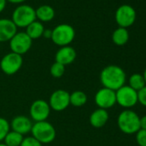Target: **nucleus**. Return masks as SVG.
<instances>
[{
  "label": "nucleus",
  "instance_id": "obj_4",
  "mask_svg": "<svg viewBox=\"0 0 146 146\" xmlns=\"http://www.w3.org/2000/svg\"><path fill=\"white\" fill-rule=\"evenodd\" d=\"M31 134L42 144L50 143L56 138L55 127L47 120L34 122Z\"/></svg>",
  "mask_w": 146,
  "mask_h": 146
},
{
  "label": "nucleus",
  "instance_id": "obj_13",
  "mask_svg": "<svg viewBox=\"0 0 146 146\" xmlns=\"http://www.w3.org/2000/svg\"><path fill=\"white\" fill-rule=\"evenodd\" d=\"M11 124V130L17 131L22 135H26L31 132L34 122L26 115H17L13 118Z\"/></svg>",
  "mask_w": 146,
  "mask_h": 146
},
{
  "label": "nucleus",
  "instance_id": "obj_16",
  "mask_svg": "<svg viewBox=\"0 0 146 146\" xmlns=\"http://www.w3.org/2000/svg\"><path fill=\"white\" fill-rule=\"evenodd\" d=\"M109 119V114L107 110L97 108L92 112L90 116V123L95 128L103 127Z\"/></svg>",
  "mask_w": 146,
  "mask_h": 146
},
{
  "label": "nucleus",
  "instance_id": "obj_15",
  "mask_svg": "<svg viewBox=\"0 0 146 146\" xmlns=\"http://www.w3.org/2000/svg\"><path fill=\"white\" fill-rule=\"evenodd\" d=\"M17 33V27L11 19H0V42L10 41Z\"/></svg>",
  "mask_w": 146,
  "mask_h": 146
},
{
  "label": "nucleus",
  "instance_id": "obj_22",
  "mask_svg": "<svg viewBox=\"0 0 146 146\" xmlns=\"http://www.w3.org/2000/svg\"><path fill=\"white\" fill-rule=\"evenodd\" d=\"M131 89L136 90L137 92L142 90L144 86H146L144 78L143 75L139 73H134L129 78V85Z\"/></svg>",
  "mask_w": 146,
  "mask_h": 146
},
{
  "label": "nucleus",
  "instance_id": "obj_19",
  "mask_svg": "<svg viewBox=\"0 0 146 146\" xmlns=\"http://www.w3.org/2000/svg\"><path fill=\"white\" fill-rule=\"evenodd\" d=\"M88 96L82 90H75L70 94V105L75 108H81L87 103Z\"/></svg>",
  "mask_w": 146,
  "mask_h": 146
},
{
  "label": "nucleus",
  "instance_id": "obj_23",
  "mask_svg": "<svg viewBox=\"0 0 146 146\" xmlns=\"http://www.w3.org/2000/svg\"><path fill=\"white\" fill-rule=\"evenodd\" d=\"M65 72V66L58 63V62H54L50 68V73L51 75L54 78H60L64 76Z\"/></svg>",
  "mask_w": 146,
  "mask_h": 146
},
{
  "label": "nucleus",
  "instance_id": "obj_1",
  "mask_svg": "<svg viewBox=\"0 0 146 146\" xmlns=\"http://www.w3.org/2000/svg\"><path fill=\"white\" fill-rule=\"evenodd\" d=\"M100 80L104 88L116 91L125 84V72L121 67L110 64L104 67L101 71Z\"/></svg>",
  "mask_w": 146,
  "mask_h": 146
},
{
  "label": "nucleus",
  "instance_id": "obj_25",
  "mask_svg": "<svg viewBox=\"0 0 146 146\" xmlns=\"http://www.w3.org/2000/svg\"><path fill=\"white\" fill-rule=\"evenodd\" d=\"M20 146H42V143H40L34 137L29 136L23 138Z\"/></svg>",
  "mask_w": 146,
  "mask_h": 146
},
{
  "label": "nucleus",
  "instance_id": "obj_26",
  "mask_svg": "<svg viewBox=\"0 0 146 146\" xmlns=\"http://www.w3.org/2000/svg\"><path fill=\"white\" fill-rule=\"evenodd\" d=\"M136 141L139 146H146V131L140 129L136 133Z\"/></svg>",
  "mask_w": 146,
  "mask_h": 146
},
{
  "label": "nucleus",
  "instance_id": "obj_3",
  "mask_svg": "<svg viewBox=\"0 0 146 146\" xmlns=\"http://www.w3.org/2000/svg\"><path fill=\"white\" fill-rule=\"evenodd\" d=\"M76 32L74 28L67 23H61L52 29L51 40L55 45L61 47L70 46V44L74 40Z\"/></svg>",
  "mask_w": 146,
  "mask_h": 146
},
{
  "label": "nucleus",
  "instance_id": "obj_20",
  "mask_svg": "<svg viewBox=\"0 0 146 146\" xmlns=\"http://www.w3.org/2000/svg\"><path fill=\"white\" fill-rule=\"evenodd\" d=\"M113 42L117 46H124L129 40V33L126 29L119 27L112 35Z\"/></svg>",
  "mask_w": 146,
  "mask_h": 146
},
{
  "label": "nucleus",
  "instance_id": "obj_31",
  "mask_svg": "<svg viewBox=\"0 0 146 146\" xmlns=\"http://www.w3.org/2000/svg\"><path fill=\"white\" fill-rule=\"evenodd\" d=\"M7 1L11 2V3H13V4H22L24 1H26V0H7Z\"/></svg>",
  "mask_w": 146,
  "mask_h": 146
},
{
  "label": "nucleus",
  "instance_id": "obj_27",
  "mask_svg": "<svg viewBox=\"0 0 146 146\" xmlns=\"http://www.w3.org/2000/svg\"><path fill=\"white\" fill-rule=\"evenodd\" d=\"M137 100L143 106L146 107V86L137 91Z\"/></svg>",
  "mask_w": 146,
  "mask_h": 146
},
{
  "label": "nucleus",
  "instance_id": "obj_8",
  "mask_svg": "<svg viewBox=\"0 0 146 146\" xmlns=\"http://www.w3.org/2000/svg\"><path fill=\"white\" fill-rule=\"evenodd\" d=\"M9 42L11 52L23 56L30 50L33 40L26 32H17Z\"/></svg>",
  "mask_w": 146,
  "mask_h": 146
},
{
  "label": "nucleus",
  "instance_id": "obj_9",
  "mask_svg": "<svg viewBox=\"0 0 146 146\" xmlns=\"http://www.w3.org/2000/svg\"><path fill=\"white\" fill-rule=\"evenodd\" d=\"M51 113V108L48 102L42 99L35 100L30 106L29 115L33 122L47 120Z\"/></svg>",
  "mask_w": 146,
  "mask_h": 146
},
{
  "label": "nucleus",
  "instance_id": "obj_6",
  "mask_svg": "<svg viewBox=\"0 0 146 146\" xmlns=\"http://www.w3.org/2000/svg\"><path fill=\"white\" fill-rule=\"evenodd\" d=\"M23 64V56L11 52L2 58L1 61H0V68L5 74L11 76L21 70Z\"/></svg>",
  "mask_w": 146,
  "mask_h": 146
},
{
  "label": "nucleus",
  "instance_id": "obj_5",
  "mask_svg": "<svg viewBox=\"0 0 146 146\" xmlns=\"http://www.w3.org/2000/svg\"><path fill=\"white\" fill-rule=\"evenodd\" d=\"M11 20L17 28H27L36 20L35 10L29 5H20L13 11Z\"/></svg>",
  "mask_w": 146,
  "mask_h": 146
},
{
  "label": "nucleus",
  "instance_id": "obj_29",
  "mask_svg": "<svg viewBox=\"0 0 146 146\" xmlns=\"http://www.w3.org/2000/svg\"><path fill=\"white\" fill-rule=\"evenodd\" d=\"M42 37H44L46 39H51V37H52V29H45Z\"/></svg>",
  "mask_w": 146,
  "mask_h": 146
},
{
  "label": "nucleus",
  "instance_id": "obj_32",
  "mask_svg": "<svg viewBox=\"0 0 146 146\" xmlns=\"http://www.w3.org/2000/svg\"><path fill=\"white\" fill-rule=\"evenodd\" d=\"M143 78H144V81H145V84H146V68H145V70H144V71H143Z\"/></svg>",
  "mask_w": 146,
  "mask_h": 146
},
{
  "label": "nucleus",
  "instance_id": "obj_12",
  "mask_svg": "<svg viewBox=\"0 0 146 146\" xmlns=\"http://www.w3.org/2000/svg\"><path fill=\"white\" fill-rule=\"evenodd\" d=\"M95 102L98 108L108 109L116 104V95L115 91L102 87L100 89L95 96Z\"/></svg>",
  "mask_w": 146,
  "mask_h": 146
},
{
  "label": "nucleus",
  "instance_id": "obj_11",
  "mask_svg": "<svg viewBox=\"0 0 146 146\" xmlns=\"http://www.w3.org/2000/svg\"><path fill=\"white\" fill-rule=\"evenodd\" d=\"M48 104L51 110L61 112L70 106V93L64 90H57L49 97Z\"/></svg>",
  "mask_w": 146,
  "mask_h": 146
},
{
  "label": "nucleus",
  "instance_id": "obj_2",
  "mask_svg": "<svg viewBox=\"0 0 146 146\" xmlns=\"http://www.w3.org/2000/svg\"><path fill=\"white\" fill-rule=\"evenodd\" d=\"M117 124L125 134H134L140 130V117L134 111L126 109L119 114Z\"/></svg>",
  "mask_w": 146,
  "mask_h": 146
},
{
  "label": "nucleus",
  "instance_id": "obj_24",
  "mask_svg": "<svg viewBox=\"0 0 146 146\" xmlns=\"http://www.w3.org/2000/svg\"><path fill=\"white\" fill-rule=\"evenodd\" d=\"M11 131L10 122L4 117H0V143L4 141L6 135Z\"/></svg>",
  "mask_w": 146,
  "mask_h": 146
},
{
  "label": "nucleus",
  "instance_id": "obj_21",
  "mask_svg": "<svg viewBox=\"0 0 146 146\" xmlns=\"http://www.w3.org/2000/svg\"><path fill=\"white\" fill-rule=\"evenodd\" d=\"M23 138V135L11 130L10 132L5 137L4 143L7 146H20Z\"/></svg>",
  "mask_w": 146,
  "mask_h": 146
},
{
  "label": "nucleus",
  "instance_id": "obj_33",
  "mask_svg": "<svg viewBox=\"0 0 146 146\" xmlns=\"http://www.w3.org/2000/svg\"><path fill=\"white\" fill-rule=\"evenodd\" d=\"M0 146H7V145H5L4 143H0Z\"/></svg>",
  "mask_w": 146,
  "mask_h": 146
},
{
  "label": "nucleus",
  "instance_id": "obj_14",
  "mask_svg": "<svg viewBox=\"0 0 146 146\" xmlns=\"http://www.w3.org/2000/svg\"><path fill=\"white\" fill-rule=\"evenodd\" d=\"M77 58V52L70 46H61L55 54V62L64 66L72 64Z\"/></svg>",
  "mask_w": 146,
  "mask_h": 146
},
{
  "label": "nucleus",
  "instance_id": "obj_30",
  "mask_svg": "<svg viewBox=\"0 0 146 146\" xmlns=\"http://www.w3.org/2000/svg\"><path fill=\"white\" fill-rule=\"evenodd\" d=\"M6 3H7V0H0V13L5 9Z\"/></svg>",
  "mask_w": 146,
  "mask_h": 146
},
{
  "label": "nucleus",
  "instance_id": "obj_17",
  "mask_svg": "<svg viewBox=\"0 0 146 146\" xmlns=\"http://www.w3.org/2000/svg\"><path fill=\"white\" fill-rule=\"evenodd\" d=\"M35 14H36V19H38V21L41 23H46L52 21L54 18L55 11L50 5H43L35 10Z\"/></svg>",
  "mask_w": 146,
  "mask_h": 146
},
{
  "label": "nucleus",
  "instance_id": "obj_18",
  "mask_svg": "<svg viewBox=\"0 0 146 146\" xmlns=\"http://www.w3.org/2000/svg\"><path fill=\"white\" fill-rule=\"evenodd\" d=\"M45 28L41 22L35 20L26 28V34L32 39L36 40L42 37Z\"/></svg>",
  "mask_w": 146,
  "mask_h": 146
},
{
  "label": "nucleus",
  "instance_id": "obj_28",
  "mask_svg": "<svg viewBox=\"0 0 146 146\" xmlns=\"http://www.w3.org/2000/svg\"><path fill=\"white\" fill-rule=\"evenodd\" d=\"M140 129L146 131V115L140 118Z\"/></svg>",
  "mask_w": 146,
  "mask_h": 146
},
{
  "label": "nucleus",
  "instance_id": "obj_10",
  "mask_svg": "<svg viewBox=\"0 0 146 146\" xmlns=\"http://www.w3.org/2000/svg\"><path fill=\"white\" fill-rule=\"evenodd\" d=\"M136 20L135 10L128 5L119 6L115 12V21L120 28L127 29L131 26Z\"/></svg>",
  "mask_w": 146,
  "mask_h": 146
},
{
  "label": "nucleus",
  "instance_id": "obj_7",
  "mask_svg": "<svg viewBox=\"0 0 146 146\" xmlns=\"http://www.w3.org/2000/svg\"><path fill=\"white\" fill-rule=\"evenodd\" d=\"M116 103L124 108H131L137 102V92L128 85H124L115 91Z\"/></svg>",
  "mask_w": 146,
  "mask_h": 146
}]
</instances>
